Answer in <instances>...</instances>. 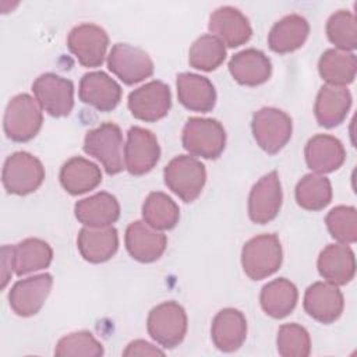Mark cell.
Wrapping results in <instances>:
<instances>
[{"label": "cell", "instance_id": "1", "mask_svg": "<svg viewBox=\"0 0 357 357\" xmlns=\"http://www.w3.org/2000/svg\"><path fill=\"white\" fill-rule=\"evenodd\" d=\"M283 252L276 234H259L250 238L241 251V265L252 280L273 275L282 265Z\"/></svg>", "mask_w": 357, "mask_h": 357}, {"label": "cell", "instance_id": "2", "mask_svg": "<svg viewBox=\"0 0 357 357\" xmlns=\"http://www.w3.org/2000/svg\"><path fill=\"white\" fill-rule=\"evenodd\" d=\"M181 141L191 155L216 159L225 149L226 131L215 119L191 117L183 128Z\"/></svg>", "mask_w": 357, "mask_h": 357}, {"label": "cell", "instance_id": "3", "mask_svg": "<svg viewBox=\"0 0 357 357\" xmlns=\"http://www.w3.org/2000/svg\"><path fill=\"white\" fill-rule=\"evenodd\" d=\"M1 180L7 192L26 195L33 192L43 183L45 167L42 162L32 153L18 151L6 159Z\"/></svg>", "mask_w": 357, "mask_h": 357}, {"label": "cell", "instance_id": "4", "mask_svg": "<svg viewBox=\"0 0 357 357\" xmlns=\"http://www.w3.org/2000/svg\"><path fill=\"white\" fill-rule=\"evenodd\" d=\"M166 185L184 202H192L201 194L205 180V166L194 156L178 155L163 170Z\"/></svg>", "mask_w": 357, "mask_h": 357}, {"label": "cell", "instance_id": "5", "mask_svg": "<svg viewBox=\"0 0 357 357\" xmlns=\"http://www.w3.org/2000/svg\"><path fill=\"white\" fill-rule=\"evenodd\" d=\"M84 151L96 158L107 174H117L124 169L123 163V134L117 124L103 123L89 130L84 139Z\"/></svg>", "mask_w": 357, "mask_h": 357}, {"label": "cell", "instance_id": "6", "mask_svg": "<svg viewBox=\"0 0 357 357\" xmlns=\"http://www.w3.org/2000/svg\"><path fill=\"white\" fill-rule=\"evenodd\" d=\"M146 328L151 337L166 349L178 346L187 333V314L176 301H165L149 311Z\"/></svg>", "mask_w": 357, "mask_h": 357}, {"label": "cell", "instance_id": "7", "mask_svg": "<svg viewBox=\"0 0 357 357\" xmlns=\"http://www.w3.org/2000/svg\"><path fill=\"white\" fill-rule=\"evenodd\" d=\"M42 107L28 93H20L8 102L4 113V132L15 142L32 139L42 127Z\"/></svg>", "mask_w": 357, "mask_h": 357}, {"label": "cell", "instance_id": "8", "mask_svg": "<svg viewBox=\"0 0 357 357\" xmlns=\"http://www.w3.org/2000/svg\"><path fill=\"white\" fill-rule=\"evenodd\" d=\"M251 128L257 144L268 153L279 152L290 139L293 124L287 113L276 107H262L252 116Z\"/></svg>", "mask_w": 357, "mask_h": 357}, {"label": "cell", "instance_id": "9", "mask_svg": "<svg viewBox=\"0 0 357 357\" xmlns=\"http://www.w3.org/2000/svg\"><path fill=\"white\" fill-rule=\"evenodd\" d=\"M32 91L39 106L53 117L68 116L74 106V85L70 79L53 73L39 75Z\"/></svg>", "mask_w": 357, "mask_h": 357}, {"label": "cell", "instance_id": "10", "mask_svg": "<svg viewBox=\"0 0 357 357\" xmlns=\"http://www.w3.org/2000/svg\"><path fill=\"white\" fill-rule=\"evenodd\" d=\"M107 67L127 85L141 82L153 74V61L149 54L128 43H116L112 47Z\"/></svg>", "mask_w": 357, "mask_h": 357}, {"label": "cell", "instance_id": "11", "mask_svg": "<svg viewBox=\"0 0 357 357\" xmlns=\"http://www.w3.org/2000/svg\"><path fill=\"white\" fill-rule=\"evenodd\" d=\"M107 45L106 31L95 24L77 25L67 38L70 52L84 67H99L105 60Z\"/></svg>", "mask_w": 357, "mask_h": 357}, {"label": "cell", "instance_id": "12", "mask_svg": "<svg viewBox=\"0 0 357 357\" xmlns=\"http://www.w3.org/2000/svg\"><path fill=\"white\" fill-rule=\"evenodd\" d=\"M127 106L138 120L149 123L160 120L172 106L170 89L162 81H151L128 95Z\"/></svg>", "mask_w": 357, "mask_h": 357}, {"label": "cell", "instance_id": "13", "mask_svg": "<svg viewBox=\"0 0 357 357\" xmlns=\"http://www.w3.org/2000/svg\"><path fill=\"white\" fill-rule=\"evenodd\" d=\"M160 156V148L156 135L142 127L134 126L127 132L124 145L126 169L135 176L148 173L155 167Z\"/></svg>", "mask_w": 357, "mask_h": 357}, {"label": "cell", "instance_id": "14", "mask_svg": "<svg viewBox=\"0 0 357 357\" xmlns=\"http://www.w3.org/2000/svg\"><path fill=\"white\" fill-rule=\"evenodd\" d=\"M282 185L278 172L261 177L251 188L248 197V215L254 223L265 225L276 218L282 206Z\"/></svg>", "mask_w": 357, "mask_h": 357}, {"label": "cell", "instance_id": "15", "mask_svg": "<svg viewBox=\"0 0 357 357\" xmlns=\"http://www.w3.org/2000/svg\"><path fill=\"white\" fill-rule=\"evenodd\" d=\"M52 284L53 278L50 273H40L18 280L8 293L11 310L20 317L35 315L45 304Z\"/></svg>", "mask_w": 357, "mask_h": 357}, {"label": "cell", "instance_id": "16", "mask_svg": "<svg viewBox=\"0 0 357 357\" xmlns=\"http://www.w3.org/2000/svg\"><path fill=\"white\" fill-rule=\"evenodd\" d=\"M343 307V294L332 283L315 282L305 290L304 310L310 317H312L318 322H335L342 315Z\"/></svg>", "mask_w": 357, "mask_h": 357}, {"label": "cell", "instance_id": "17", "mask_svg": "<svg viewBox=\"0 0 357 357\" xmlns=\"http://www.w3.org/2000/svg\"><path fill=\"white\" fill-rule=\"evenodd\" d=\"M124 240L128 254L145 264L159 259L167 245L166 236L142 220L131 222L127 226Z\"/></svg>", "mask_w": 357, "mask_h": 357}, {"label": "cell", "instance_id": "18", "mask_svg": "<svg viewBox=\"0 0 357 357\" xmlns=\"http://www.w3.org/2000/svg\"><path fill=\"white\" fill-rule=\"evenodd\" d=\"M78 95L84 103L100 112H110L121 99V86L106 73L92 71L82 75Z\"/></svg>", "mask_w": 357, "mask_h": 357}, {"label": "cell", "instance_id": "19", "mask_svg": "<svg viewBox=\"0 0 357 357\" xmlns=\"http://www.w3.org/2000/svg\"><path fill=\"white\" fill-rule=\"evenodd\" d=\"M208 28L229 47H237L248 42L252 35L248 18L231 6L216 8L209 17Z\"/></svg>", "mask_w": 357, "mask_h": 357}, {"label": "cell", "instance_id": "20", "mask_svg": "<svg viewBox=\"0 0 357 357\" xmlns=\"http://www.w3.org/2000/svg\"><path fill=\"white\" fill-rule=\"evenodd\" d=\"M211 337L220 351L230 353L240 349L247 337L244 314L236 308L220 310L212 321Z\"/></svg>", "mask_w": 357, "mask_h": 357}, {"label": "cell", "instance_id": "21", "mask_svg": "<svg viewBox=\"0 0 357 357\" xmlns=\"http://www.w3.org/2000/svg\"><path fill=\"white\" fill-rule=\"evenodd\" d=\"M319 275L335 286L349 283L356 273L354 252L346 244H329L318 257Z\"/></svg>", "mask_w": 357, "mask_h": 357}, {"label": "cell", "instance_id": "22", "mask_svg": "<svg viewBox=\"0 0 357 357\" xmlns=\"http://www.w3.org/2000/svg\"><path fill=\"white\" fill-rule=\"evenodd\" d=\"M304 155L307 166L315 173H331L339 169L346 159L343 144L328 134H317L310 138Z\"/></svg>", "mask_w": 357, "mask_h": 357}, {"label": "cell", "instance_id": "23", "mask_svg": "<svg viewBox=\"0 0 357 357\" xmlns=\"http://www.w3.org/2000/svg\"><path fill=\"white\" fill-rule=\"evenodd\" d=\"M77 247L82 258L92 264L110 259L119 248V234L113 226L82 227L78 233Z\"/></svg>", "mask_w": 357, "mask_h": 357}, {"label": "cell", "instance_id": "24", "mask_svg": "<svg viewBox=\"0 0 357 357\" xmlns=\"http://www.w3.org/2000/svg\"><path fill=\"white\" fill-rule=\"evenodd\" d=\"M229 71L238 84L257 86L269 79L272 63L264 52L257 49H245L236 53L230 59Z\"/></svg>", "mask_w": 357, "mask_h": 357}, {"label": "cell", "instance_id": "25", "mask_svg": "<svg viewBox=\"0 0 357 357\" xmlns=\"http://www.w3.org/2000/svg\"><path fill=\"white\" fill-rule=\"evenodd\" d=\"M176 85L178 100L188 110L206 113L215 107L216 91L206 77L181 73L177 75Z\"/></svg>", "mask_w": 357, "mask_h": 357}, {"label": "cell", "instance_id": "26", "mask_svg": "<svg viewBox=\"0 0 357 357\" xmlns=\"http://www.w3.org/2000/svg\"><path fill=\"white\" fill-rule=\"evenodd\" d=\"M75 218L88 227L112 226L120 216V205L114 195L106 191L96 192L78 201L74 206Z\"/></svg>", "mask_w": 357, "mask_h": 357}, {"label": "cell", "instance_id": "27", "mask_svg": "<svg viewBox=\"0 0 357 357\" xmlns=\"http://www.w3.org/2000/svg\"><path fill=\"white\" fill-rule=\"evenodd\" d=\"M351 106L350 91L343 86H321L315 100V117L319 126L332 128L346 119Z\"/></svg>", "mask_w": 357, "mask_h": 357}, {"label": "cell", "instance_id": "28", "mask_svg": "<svg viewBox=\"0 0 357 357\" xmlns=\"http://www.w3.org/2000/svg\"><path fill=\"white\" fill-rule=\"evenodd\" d=\"M308 33V21L298 14H289L273 24L268 35V45L276 53H290L303 46Z\"/></svg>", "mask_w": 357, "mask_h": 357}, {"label": "cell", "instance_id": "29", "mask_svg": "<svg viewBox=\"0 0 357 357\" xmlns=\"http://www.w3.org/2000/svg\"><path fill=\"white\" fill-rule=\"evenodd\" d=\"M60 183L71 195H79L96 188L102 181L100 169L91 160L74 156L60 169Z\"/></svg>", "mask_w": 357, "mask_h": 357}, {"label": "cell", "instance_id": "30", "mask_svg": "<svg viewBox=\"0 0 357 357\" xmlns=\"http://www.w3.org/2000/svg\"><path fill=\"white\" fill-rule=\"evenodd\" d=\"M298 298L297 287L287 279L279 278L266 283L259 296L262 310L272 318L287 317L296 307Z\"/></svg>", "mask_w": 357, "mask_h": 357}, {"label": "cell", "instance_id": "31", "mask_svg": "<svg viewBox=\"0 0 357 357\" xmlns=\"http://www.w3.org/2000/svg\"><path fill=\"white\" fill-rule=\"evenodd\" d=\"M318 71L328 85L344 86L356 78L357 60L353 53L337 49H328L318 61Z\"/></svg>", "mask_w": 357, "mask_h": 357}, {"label": "cell", "instance_id": "32", "mask_svg": "<svg viewBox=\"0 0 357 357\" xmlns=\"http://www.w3.org/2000/svg\"><path fill=\"white\" fill-rule=\"evenodd\" d=\"M53 258L52 247L40 238H25L14 245V272L18 276L45 269Z\"/></svg>", "mask_w": 357, "mask_h": 357}, {"label": "cell", "instance_id": "33", "mask_svg": "<svg viewBox=\"0 0 357 357\" xmlns=\"http://www.w3.org/2000/svg\"><path fill=\"white\" fill-rule=\"evenodd\" d=\"M142 218L156 230H169L177 225L180 209L167 194L155 191L146 197L142 205Z\"/></svg>", "mask_w": 357, "mask_h": 357}, {"label": "cell", "instance_id": "34", "mask_svg": "<svg viewBox=\"0 0 357 357\" xmlns=\"http://www.w3.org/2000/svg\"><path fill=\"white\" fill-rule=\"evenodd\" d=\"M332 199L329 178L319 174H305L296 185V201L307 211H321Z\"/></svg>", "mask_w": 357, "mask_h": 357}, {"label": "cell", "instance_id": "35", "mask_svg": "<svg viewBox=\"0 0 357 357\" xmlns=\"http://www.w3.org/2000/svg\"><path fill=\"white\" fill-rule=\"evenodd\" d=\"M226 59L225 43L215 35H202L191 46L188 63L201 71L216 70Z\"/></svg>", "mask_w": 357, "mask_h": 357}, {"label": "cell", "instance_id": "36", "mask_svg": "<svg viewBox=\"0 0 357 357\" xmlns=\"http://www.w3.org/2000/svg\"><path fill=\"white\" fill-rule=\"evenodd\" d=\"M326 35L337 50H354L357 47V22L354 14L347 10L333 13L326 22Z\"/></svg>", "mask_w": 357, "mask_h": 357}, {"label": "cell", "instance_id": "37", "mask_svg": "<svg viewBox=\"0 0 357 357\" xmlns=\"http://www.w3.org/2000/svg\"><path fill=\"white\" fill-rule=\"evenodd\" d=\"M325 223L331 236L342 244H351L357 240V211L354 206H335L328 212Z\"/></svg>", "mask_w": 357, "mask_h": 357}, {"label": "cell", "instance_id": "38", "mask_svg": "<svg viewBox=\"0 0 357 357\" xmlns=\"http://www.w3.org/2000/svg\"><path fill=\"white\" fill-rule=\"evenodd\" d=\"M278 351L283 357H307L311 339L307 329L298 324H284L278 331Z\"/></svg>", "mask_w": 357, "mask_h": 357}, {"label": "cell", "instance_id": "39", "mask_svg": "<svg viewBox=\"0 0 357 357\" xmlns=\"http://www.w3.org/2000/svg\"><path fill=\"white\" fill-rule=\"evenodd\" d=\"M57 357H99L103 354V346L88 331H79L61 337L54 349Z\"/></svg>", "mask_w": 357, "mask_h": 357}, {"label": "cell", "instance_id": "40", "mask_svg": "<svg viewBox=\"0 0 357 357\" xmlns=\"http://www.w3.org/2000/svg\"><path fill=\"white\" fill-rule=\"evenodd\" d=\"M163 354H165L163 350L141 339L128 343V346L123 351V356H163Z\"/></svg>", "mask_w": 357, "mask_h": 357}, {"label": "cell", "instance_id": "41", "mask_svg": "<svg viewBox=\"0 0 357 357\" xmlns=\"http://www.w3.org/2000/svg\"><path fill=\"white\" fill-rule=\"evenodd\" d=\"M1 287L4 289L10 276L14 271V247L3 245L1 247Z\"/></svg>", "mask_w": 357, "mask_h": 357}]
</instances>
